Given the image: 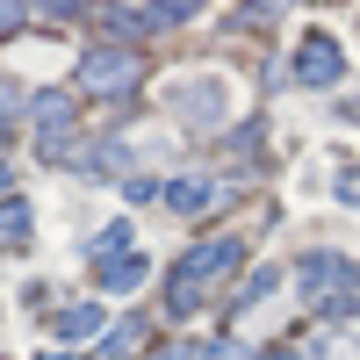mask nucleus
<instances>
[{
  "mask_svg": "<svg viewBox=\"0 0 360 360\" xmlns=\"http://www.w3.org/2000/svg\"><path fill=\"white\" fill-rule=\"evenodd\" d=\"M15 15H22V0H0V29H15Z\"/></svg>",
  "mask_w": 360,
  "mask_h": 360,
  "instance_id": "17",
  "label": "nucleus"
},
{
  "mask_svg": "<svg viewBox=\"0 0 360 360\" xmlns=\"http://www.w3.org/2000/svg\"><path fill=\"white\" fill-rule=\"evenodd\" d=\"M353 288H360V274H353L346 252H310L303 259V303L310 310H346Z\"/></svg>",
  "mask_w": 360,
  "mask_h": 360,
  "instance_id": "1",
  "label": "nucleus"
},
{
  "mask_svg": "<svg viewBox=\"0 0 360 360\" xmlns=\"http://www.w3.org/2000/svg\"><path fill=\"white\" fill-rule=\"evenodd\" d=\"M339 72H346L339 44L324 37V29H310V37H303V51H295V79H303V86H332Z\"/></svg>",
  "mask_w": 360,
  "mask_h": 360,
  "instance_id": "5",
  "label": "nucleus"
},
{
  "mask_svg": "<svg viewBox=\"0 0 360 360\" xmlns=\"http://www.w3.org/2000/svg\"><path fill=\"white\" fill-rule=\"evenodd\" d=\"M202 15V0H152V22H188Z\"/></svg>",
  "mask_w": 360,
  "mask_h": 360,
  "instance_id": "13",
  "label": "nucleus"
},
{
  "mask_svg": "<svg viewBox=\"0 0 360 360\" xmlns=\"http://www.w3.org/2000/svg\"><path fill=\"white\" fill-rule=\"evenodd\" d=\"M123 245H130V224L115 217V224H108V231L94 238V259H115V252H123Z\"/></svg>",
  "mask_w": 360,
  "mask_h": 360,
  "instance_id": "11",
  "label": "nucleus"
},
{
  "mask_svg": "<svg viewBox=\"0 0 360 360\" xmlns=\"http://www.w3.org/2000/svg\"><path fill=\"white\" fill-rule=\"evenodd\" d=\"M58 332H65V339H94V332H108V324H101V303H72L65 317H58Z\"/></svg>",
  "mask_w": 360,
  "mask_h": 360,
  "instance_id": "9",
  "label": "nucleus"
},
{
  "mask_svg": "<svg viewBox=\"0 0 360 360\" xmlns=\"http://www.w3.org/2000/svg\"><path fill=\"white\" fill-rule=\"evenodd\" d=\"M159 195L180 209V217H195V209H209V202H217V188H209V180H166Z\"/></svg>",
  "mask_w": 360,
  "mask_h": 360,
  "instance_id": "8",
  "label": "nucleus"
},
{
  "mask_svg": "<svg viewBox=\"0 0 360 360\" xmlns=\"http://www.w3.org/2000/svg\"><path fill=\"white\" fill-rule=\"evenodd\" d=\"M173 101H180V115H188L195 130H217V123H224V79H217V72L180 79V94H173Z\"/></svg>",
  "mask_w": 360,
  "mask_h": 360,
  "instance_id": "4",
  "label": "nucleus"
},
{
  "mask_svg": "<svg viewBox=\"0 0 360 360\" xmlns=\"http://www.w3.org/2000/svg\"><path fill=\"white\" fill-rule=\"evenodd\" d=\"M29 238H37V217H29L22 195H8V202H0V252H22Z\"/></svg>",
  "mask_w": 360,
  "mask_h": 360,
  "instance_id": "7",
  "label": "nucleus"
},
{
  "mask_svg": "<svg viewBox=\"0 0 360 360\" xmlns=\"http://www.w3.org/2000/svg\"><path fill=\"white\" fill-rule=\"evenodd\" d=\"M266 360H303V353H295V346H281V353H266Z\"/></svg>",
  "mask_w": 360,
  "mask_h": 360,
  "instance_id": "18",
  "label": "nucleus"
},
{
  "mask_svg": "<svg viewBox=\"0 0 360 360\" xmlns=\"http://www.w3.org/2000/svg\"><path fill=\"white\" fill-rule=\"evenodd\" d=\"M137 339H144V324H137V317H130V324H108V346H101V353H108V360H123V353H137Z\"/></svg>",
  "mask_w": 360,
  "mask_h": 360,
  "instance_id": "10",
  "label": "nucleus"
},
{
  "mask_svg": "<svg viewBox=\"0 0 360 360\" xmlns=\"http://www.w3.org/2000/svg\"><path fill=\"white\" fill-rule=\"evenodd\" d=\"M238 259V245L231 238H209V245H195L188 259H180V281H173V310H195L202 303V288L217 281V266H231Z\"/></svg>",
  "mask_w": 360,
  "mask_h": 360,
  "instance_id": "2",
  "label": "nucleus"
},
{
  "mask_svg": "<svg viewBox=\"0 0 360 360\" xmlns=\"http://www.w3.org/2000/svg\"><path fill=\"white\" fill-rule=\"evenodd\" d=\"M22 115V101H15V86H0V123H15Z\"/></svg>",
  "mask_w": 360,
  "mask_h": 360,
  "instance_id": "16",
  "label": "nucleus"
},
{
  "mask_svg": "<svg viewBox=\"0 0 360 360\" xmlns=\"http://www.w3.org/2000/svg\"><path fill=\"white\" fill-rule=\"evenodd\" d=\"M159 360H180V353H159Z\"/></svg>",
  "mask_w": 360,
  "mask_h": 360,
  "instance_id": "19",
  "label": "nucleus"
},
{
  "mask_svg": "<svg viewBox=\"0 0 360 360\" xmlns=\"http://www.w3.org/2000/svg\"><path fill=\"white\" fill-rule=\"evenodd\" d=\"M281 288V274H252L245 288H238V310H252V303H266V295Z\"/></svg>",
  "mask_w": 360,
  "mask_h": 360,
  "instance_id": "12",
  "label": "nucleus"
},
{
  "mask_svg": "<svg viewBox=\"0 0 360 360\" xmlns=\"http://www.w3.org/2000/svg\"><path fill=\"white\" fill-rule=\"evenodd\" d=\"M130 79H137V51L130 44H101V51L79 58V86L86 94H123Z\"/></svg>",
  "mask_w": 360,
  "mask_h": 360,
  "instance_id": "3",
  "label": "nucleus"
},
{
  "mask_svg": "<svg viewBox=\"0 0 360 360\" xmlns=\"http://www.w3.org/2000/svg\"><path fill=\"white\" fill-rule=\"evenodd\" d=\"M202 360H245V346H238V339H217V346H202Z\"/></svg>",
  "mask_w": 360,
  "mask_h": 360,
  "instance_id": "14",
  "label": "nucleus"
},
{
  "mask_svg": "<svg viewBox=\"0 0 360 360\" xmlns=\"http://www.w3.org/2000/svg\"><path fill=\"white\" fill-rule=\"evenodd\" d=\"M339 202H346V209H360V173H339Z\"/></svg>",
  "mask_w": 360,
  "mask_h": 360,
  "instance_id": "15",
  "label": "nucleus"
},
{
  "mask_svg": "<svg viewBox=\"0 0 360 360\" xmlns=\"http://www.w3.org/2000/svg\"><path fill=\"white\" fill-rule=\"evenodd\" d=\"M144 274H152V266H144L137 245H130V252H115V259H101V288H108V295H137Z\"/></svg>",
  "mask_w": 360,
  "mask_h": 360,
  "instance_id": "6",
  "label": "nucleus"
}]
</instances>
